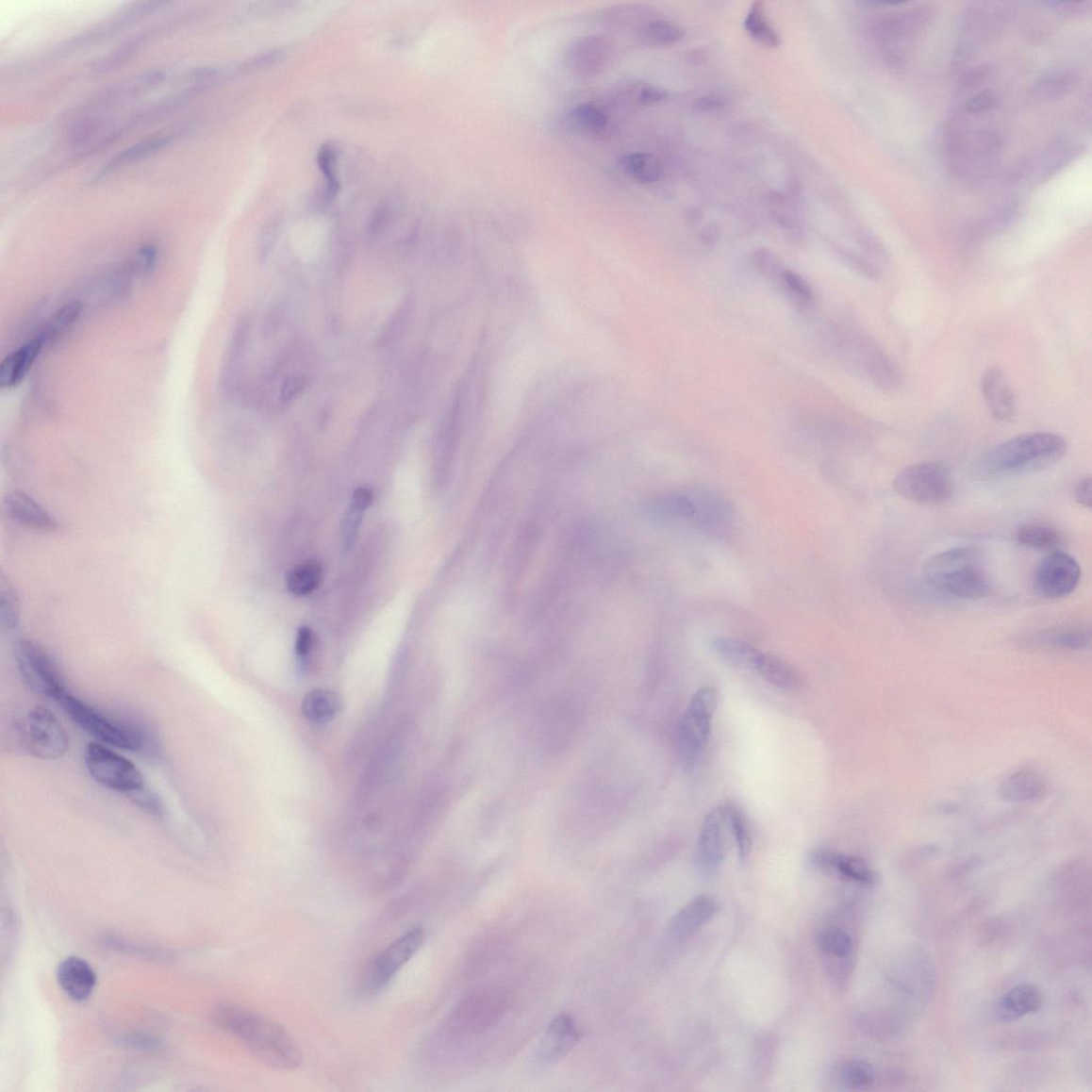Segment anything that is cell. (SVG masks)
Returning a JSON list of instances; mask_svg holds the SVG:
<instances>
[{
	"label": "cell",
	"mask_w": 1092,
	"mask_h": 1092,
	"mask_svg": "<svg viewBox=\"0 0 1092 1092\" xmlns=\"http://www.w3.org/2000/svg\"><path fill=\"white\" fill-rule=\"evenodd\" d=\"M215 1024L238 1038L258 1061L276 1071H293L303 1064L298 1043L278 1022L240 1006L223 1004L213 1013Z\"/></svg>",
	"instance_id": "obj_1"
},
{
	"label": "cell",
	"mask_w": 1092,
	"mask_h": 1092,
	"mask_svg": "<svg viewBox=\"0 0 1092 1092\" xmlns=\"http://www.w3.org/2000/svg\"><path fill=\"white\" fill-rule=\"evenodd\" d=\"M1067 453L1061 436L1032 432L993 447L983 457V467L992 475L1028 476L1056 466Z\"/></svg>",
	"instance_id": "obj_2"
},
{
	"label": "cell",
	"mask_w": 1092,
	"mask_h": 1092,
	"mask_svg": "<svg viewBox=\"0 0 1092 1092\" xmlns=\"http://www.w3.org/2000/svg\"><path fill=\"white\" fill-rule=\"evenodd\" d=\"M924 576L935 589L960 599L985 598L992 589L984 554L974 546L935 554L927 560Z\"/></svg>",
	"instance_id": "obj_3"
},
{
	"label": "cell",
	"mask_w": 1092,
	"mask_h": 1092,
	"mask_svg": "<svg viewBox=\"0 0 1092 1092\" xmlns=\"http://www.w3.org/2000/svg\"><path fill=\"white\" fill-rule=\"evenodd\" d=\"M835 352L854 370L884 389L898 388L900 373L876 341L850 322L835 323L829 329Z\"/></svg>",
	"instance_id": "obj_4"
},
{
	"label": "cell",
	"mask_w": 1092,
	"mask_h": 1092,
	"mask_svg": "<svg viewBox=\"0 0 1092 1092\" xmlns=\"http://www.w3.org/2000/svg\"><path fill=\"white\" fill-rule=\"evenodd\" d=\"M651 518L671 523H691L704 529H721L732 520L730 505L719 494L706 490L668 493L651 501Z\"/></svg>",
	"instance_id": "obj_5"
},
{
	"label": "cell",
	"mask_w": 1092,
	"mask_h": 1092,
	"mask_svg": "<svg viewBox=\"0 0 1092 1092\" xmlns=\"http://www.w3.org/2000/svg\"><path fill=\"white\" fill-rule=\"evenodd\" d=\"M59 704L78 727L105 744L135 753H152L155 748L151 733L141 724L113 720L70 692Z\"/></svg>",
	"instance_id": "obj_6"
},
{
	"label": "cell",
	"mask_w": 1092,
	"mask_h": 1092,
	"mask_svg": "<svg viewBox=\"0 0 1092 1092\" xmlns=\"http://www.w3.org/2000/svg\"><path fill=\"white\" fill-rule=\"evenodd\" d=\"M427 929L415 926L399 935L368 961L360 976L361 989L378 994L389 987L402 969L422 950L427 940Z\"/></svg>",
	"instance_id": "obj_7"
},
{
	"label": "cell",
	"mask_w": 1092,
	"mask_h": 1092,
	"mask_svg": "<svg viewBox=\"0 0 1092 1092\" xmlns=\"http://www.w3.org/2000/svg\"><path fill=\"white\" fill-rule=\"evenodd\" d=\"M719 705V691L713 687L700 688L690 700L679 725L678 741L684 765L695 766L710 740L712 720Z\"/></svg>",
	"instance_id": "obj_8"
},
{
	"label": "cell",
	"mask_w": 1092,
	"mask_h": 1092,
	"mask_svg": "<svg viewBox=\"0 0 1092 1092\" xmlns=\"http://www.w3.org/2000/svg\"><path fill=\"white\" fill-rule=\"evenodd\" d=\"M508 999L500 990H480L464 998L448 1016L445 1030L453 1037L484 1033L506 1013Z\"/></svg>",
	"instance_id": "obj_9"
},
{
	"label": "cell",
	"mask_w": 1092,
	"mask_h": 1092,
	"mask_svg": "<svg viewBox=\"0 0 1092 1092\" xmlns=\"http://www.w3.org/2000/svg\"><path fill=\"white\" fill-rule=\"evenodd\" d=\"M894 490L912 503L935 505L948 502L953 493L950 469L941 462H920L904 468L893 483Z\"/></svg>",
	"instance_id": "obj_10"
},
{
	"label": "cell",
	"mask_w": 1092,
	"mask_h": 1092,
	"mask_svg": "<svg viewBox=\"0 0 1092 1092\" xmlns=\"http://www.w3.org/2000/svg\"><path fill=\"white\" fill-rule=\"evenodd\" d=\"M14 654L22 679L32 692L58 703L69 694L58 665L37 642L21 639Z\"/></svg>",
	"instance_id": "obj_11"
},
{
	"label": "cell",
	"mask_w": 1092,
	"mask_h": 1092,
	"mask_svg": "<svg viewBox=\"0 0 1092 1092\" xmlns=\"http://www.w3.org/2000/svg\"><path fill=\"white\" fill-rule=\"evenodd\" d=\"M26 752L43 761H56L67 753L70 741L61 722L47 708L38 706L26 715L19 727Z\"/></svg>",
	"instance_id": "obj_12"
},
{
	"label": "cell",
	"mask_w": 1092,
	"mask_h": 1092,
	"mask_svg": "<svg viewBox=\"0 0 1092 1092\" xmlns=\"http://www.w3.org/2000/svg\"><path fill=\"white\" fill-rule=\"evenodd\" d=\"M85 760L90 776L105 787L127 795L144 787L141 770L124 756L104 745L89 744Z\"/></svg>",
	"instance_id": "obj_13"
},
{
	"label": "cell",
	"mask_w": 1092,
	"mask_h": 1092,
	"mask_svg": "<svg viewBox=\"0 0 1092 1092\" xmlns=\"http://www.w3.org/2000/svg\"><path fill=\"white\" fill-rule=\"evenodd\" d=\"M1082 571L1079 562L1063 551L1051 552L1034 573V588L1040 597L1063 599L1078 588Z\"/></svg>",
	"instance_id": "obj_14"
},
{
	"label": "cell",
	"mask_w": 1092,
	"mask_h": 1092,
	"mask_svg": "<svg viewBox=\"0 0 1092 1092\" xmlns=\"http://www.w3.org/2000/svg\"><path fill=\"white\" fill-rule=\"evenodd\" d=\"M730 805V803L721 804L712 810L701 830L698 862L701 869L706 874H714L719 870L727 851L729 838H733Z\"/></svg>",
	"instance_id": "obj_15"
},
{
	"label": "cell",
	"mask_w": 1092,
	"mask_h": 1092,
	"mask_svg": "<svg viewBox=\"0 0 1092 1092\" xmlns=\"http://www.w3.org/2000/svg\"><path fill=\"white\" fill-rule=\"evenodd\" d=\"M609 40L589 36L574 41L569 46L565 60L567 68L576 77L589 78L606 67L611 56Z\"/></svg>",
	"instance_id": "obj_16"
},
{
	"label": "cell",
	"mask_w": 1092,
	"mask_h": 1092,
	"mask_svg": "<svg viewBox=\"0 0 1092 1092\" xmlns=\"http://www.w3.org/2000/svg\"><path fill=\"white\" fill-rule=\"evenodd\" d=\"M981 389L992 417L1001 422L1013 420L1017 412L1014 389L1003 371L990 368L984 372Z\"/></svg>",
	"instance_id": "obj_17"
},
{
	"label": "cell",
	"mask_w": 1092,
	"mask_h": 1092,
	"mask_svg": "<svg viewBox=\"0 0 1092 1092\" xmlns=\"http://www.w3.org/2000/svg\"><path fill=\"white\" fill-rule=\"evenodd\" d=\"M4 508L8 516L23 526L42 532H53L59 527L51 513L25 493H7Z\"/></svg>",
	"instance_id": "obj_18"
},
{
	"label": "cell",
	"mask_w": 1092,
	"mask_h": 1092,
	"mask_svg": "<svg viewBox=\"0 0 1092 1092\" xmlns=\"http://www.w3.org/2000/svg\"><path fill=\"white\" fill-rule=\"evenodd\" d=\"M57 981L72 1000L81 1001L91 996L95 989L97 976L91 966L79 957H68L57 968Z\"/></svg>",
	"instance_id": "obj_19"
},
{
	"label": "cell",
	"mask_w": 1092,
	"mask_h": 1092,
	"mask_svg": "<svg viewBox=\"0 0 1092 1092\" xmlns=\"http://www.w3.org/2000/svg\"><path fill=\"white\" fill-rule=\"evenodd\" d=\"M719 911L720 902L713 896H697L673 918L668 932L676 940L689 938L708 920L712 919Z\"/></svg>",
	"instance_id": "obj_20"
},
{
	"label": "cell",
	"mask_w": 1092,
	"mask_h": 1092,
	"mask_svg": "<svg viewBox=\"0 0 1092 1092\" xmlns=\"http://www.w3.org/2000/svg\"><path fill=\"white\" fill-rule=\"evenodd\" d=\"M810 861L815 868L822 870H834L839 875L861 885H871L874 882V873L868 864L852 855L839 854L836 852L820 849L814 851Z\"/></svg>",
	"instance_id": "obj_21"
},
{
	"label": "cell",
	"mask_w": 1092,
	"mask_h": 1092,
	"mask_svg": "<svg viewBox=\"0 0 1092 1092\" xmlns=\"http://www.w3.org/2000/svg\"><path fill=\"white\" fill-rule=\"evenodd\" d=\"M44 344L36 338L8 355L0 364V388L14 389L27 376Z\"/></svg>",
	"instance_id": "obj_22"
},
{
	"label": "cell",
	"mask_w": 1092,
	"mask_h": 1092,
	"mask_svg": "<svg viewBox=\"0 0 1092 1092\" xmlns=\"http://www.w3.org/2000/svg\"><path fill=\"white\" fill-rule=\"evenodd\" d=\"M1041 1005L1039 990L1034 984H1020L1000 999L996 1006V1018L1000 1022H1013L1038 1012Z\"/></svg>",
	"instance_id": "obj_23"
},
{
	"label": "cell",
	"mask_w": 1092,
	"mask_h": 1092,
	"mask_svg": "<svg viewBox=\"0 0 1092 1092\" xmlns=\"http://www.w3.org/2000/svg\"><path fill=\"white\" fill-rule=\"evenodd\" d=\"M575 1018L569 1014H561L553 1018L546 1031L542 1052L548 1061H555L566 1056L581 1040Z\"/></svg>",
	"instance_id": "obj_24"
},
{
	"label": "cell",
	"mask_w": 1092,
	"mask_h": 1092,
	"mask_svg": "<svg viewBox=\"0 0 1092 1092\" xmlns=\"http://www.w3.org/2000/svg\"><path fill=\"white\" fill-rule=\"evenodd\" d=\"M1045 781L1033 769H1018L1001 782L1000 793L1007 802L1026 803L1039 800L1045 793Z\"/></svg>",
	"instance_id": "obj_25"
},
{
	"label": "cell",
	"mask_w": 1092,
	"mask_h": 1092,
	"mask_svg": "<svg viewBox=\"0 0 1092 1092\" xmlns=\"http://www.w3.org/2000/svg\"><path fill=\"white\" fill-rule=\"evenodd\" d=\"M753 670L759 673L770 686L782 690H798L803 686L802 676L792 666L781 658L757 652Z\"/></svg>",
	"instance_id": "obj_26"
},
{
	"label": "cell",
	"mask_w": 1092,
	"mask_h": 1092,
	"mask_svg": "<svg viewBox=\"0 0 1092 1092\" xmlns=\"http://www.w3.org/2000/svg\"><path fill=\"white\" fill-rule=\"evenodd\" d=\"M173 140V135H155L129 146V148L118 153L115 157L108 161V164L97 173L96 178L103 179L117 173V171L121 169L151 157V155L166 148Z\"/></svg>",
	"instance_id": "obj_27"
},
{
	"label": "cell",
	"mask_w": 1092,
	"mask_h": 1092,
	"mask_svg": "<svg viewBox=\"0 0 1092 1092\" xmlns=\"http://www.w3.org/2000/svg\"><path fill=\"white\" fill-rule=\"evenodd\" d=\"M1033 641L1039 647L1059 650L1080 651L1089 647L1090 631L1080 626H1058L1039 632Z\"/></svg>",
	"instance_id": "obj_28"
},
{
	"label": "cell",
	"mask_w": 1092,
	"mask_h": 1092,
	"mask_svg": "<svg viewBox=\"0 0 1092 1092\" xmlns=\"http://www.w3.org/2000/svg\"><path fill=\"white\" fill-rule=\"evenodd\" d=\"M776 285L798 312L811 311L815 305V293L802 275L786 267Z\"/></svg>",
	"instance_id": "obj_29"
},
{
	"label": "cell",
	"mask_w": 1092,
	"mask_h": 1092,
	"mask_svg": "<svg viewBox=\"0 0 1092 1092\" xmlns=\"http://www.w3.org/2000/svg\"><path fill=\"white\" fill-rule=\"evenodd\" d=\"M623 173L641 184H654L662 178L664 167L654 154L631 153L619 159Z\"/></svg>",
	"instance_id": "obj_30"
},
{
	"label": "cell",
	"mask_w": 1092,
	"mask_h": 1092,
	"mask_svg": "<svg viewBox=\"0 0 1092 1092\" xmlns=\"http://www.w3.org/2000/svg\"><path fill=\"white\" fill-rule=\"evenodd\" d=\"M340 697L331 690L316 689L305 697L303 713L308 721L325 723L336 719L341 710Z\"/></svg>",
	"instance_id": "obj_31"
},
{
	"label": "cell",
	"mask_w": 1092,
	"mask_h": 1092,
	"mask_svg": "<svg viewBox=\"0 0 1092 1092\" xmlns=\"http://www.w3.org/2000/svg\"><path fill=\"white\" fill-rule=\"evenodd\" d=\"M83 309L84 306L77 301L59 308L46 323L42 331L39 333L38 337L42 340L44 347L56 343L65 333L74 327L81 313H83Z\"/></svg>",
	"instance_id": "obj_32"
},
{
	"label": "cell",
	"mask_w": 1092,
	"mask_h": 1092,
	"mask_svg": "<svg viewBox=\"0 0 1092 1092\" xmlns=\"http://www.w3.org/2000/svg\"><path fill=\"white\" fill-rule=\"evenodd\" d=\"M323 570L320 562L307 560L292 570L287 577L289 591L295 597H306L321 586Z\"/></svg>",
	"instance_id": "obj_33"
},
{
	"label": "cell",
	"mask_w": 1092,
	"mask_h": 1092,
	"mask_svg": "<svg viewBox=\"0 0 1092 1092\" xmlns=\"http://www.w3.org/2000/svg\"><path fill=\"white\" fill-rule=\"evenodd\" d=\"M339 157V146L332 142L323 144L317 155L318 167L324 176V187L322 194V202L324 206H328L336 200L340 190V184L337 178Z\"/></svg>",
	"instance_id": "obj_34"
},
{
	"label": "cell",
	"mask_w": 1092,
	"mask_h": 1092,
	"mask_svg": "<svg viewBox=\"0 0 1092 1092\" xmlns=\"http://www.w3.org/2000/svg\"><path fill=\"white\" fill-rule=\"evenodd\" d=\"M745 28L750 37L765 47L776 48L781 44L777 31L772 27L766 15L764 5L760 2L753 3L750 8L745 19Z\"/></svg>",
	"instance_id": "obj_35"
},
{
	"label": "cell",
	"mask_w": 1092,
	"mask_h": 1092,
	"mask_svg": "<svg viewBox=\"0 0 1092 1092\" xmlns=\"http://www.w3.org/2000/svg\"><path fill=\"white\" fill-rule=\"evenodd\" d=\"M1017 539L1029 548L1041 551H1058V546L1062 544V536L1057 529L1043 523H1031L1018 528Z\"/></svg>",
	"instance_id": "obj_36"
},
{
	"label": "cell",
	"mask_w": 1092,
	"mask_h": 1092,
	"mask_svg": "<svg viewBox=\"0 0 1092 1092\" xmlns=\"http://www.w3.org/2000/svg\"><path fill=\"white\" fill-rule=\"evenodd\" d=\"M713 650L723 662L738 668L753 670L757 652L748 643L729 637L717 638L713 641Z\"/></svg>",
	"instance_id": "obj_37"
},
{
	"label": "cell",
	"mask_w": 1092,
	"mask_h": 1092,
	"mask_svg": "<svg viewBox=\"0 0 1092 1092\" xmlns=\"http://www.w3.org/2000/svg\"><path fill=\"white\" fill-rule=\"evenodd\" d=\"M569 121L574 128L585 134H600L608 124L605 113L592 104L576 106L570 111Z\"/></svg>",
	"instance_id": "obj_38"
},
{
	"label": "cell",
	"mask_w": 1092,
	"mask_h": 1092,
	"mask_svg": "<svg viewBox=\"0 0 1092 1092\" xmlns=\"http://www.w3.org/2000/svg\"><path fill=\"white\" fill-rule=\"evenodd\" d=\"M683 36L684 31L679 25L666 20L650 22L640 31L642 42L654 47L672 45Z\"/></svg>",
	"instance_id": "obj_39"
},
{
	"label": "cell",
	"mask_w": 1092,
	"mask_h": 1092,
	"mask_svg": "<svg viewBox=\"0 0 1092 1092\" xmlns=\"http://www.w3.org/2000/svg\"><path fill=\"white\" fill-rule=\"evenodd\" d=\"M21 620V603L10 582L5 575L0 580V621L5 630L12 631Z\"/></svg>",
	"instance_id": "obj_40"
},
{
	"label": "cell",
	"mask_w": 1092,
	"mask_h": 1092,
	"mask_svg": "<svg viewBox=\"0 0 1092 1092\" xmlns=\"http://www.w3.org/2000/svg\"><path fill=\"white\" fill-rule=\"evenodd\" d=\"M819 943L822 951L838 958L849 957L852 951L851 935L841 928H826L820 933Z\"/></svg>",
	"instance_id": "obj_41"
},
{
	"label": "cell",
	"mask_w": 1092,
	"mask_h": 1092,
	"mask_svg": "<svg viewBox=\"0 0 1092 1092\" xmlns=\"http://www.w3.org/2000/svg\"><path fill=\"white\" fill-rule=\"evenodd\" d=\"M839 1074L846 1085L852 1088L869 1087L875 1080L874 1067L860 1059H852L843 1064Z\"/></svg>",
	"instance_id": "obj_42"
},
{
	"label": "cell",
	"mask_w": 1092,
	"mask_h": 1092,
	"mask_svg": "<svg viewBox=\"0 0 1092 1092\" xmlns=\"http://www.w3.org/2000/svg\"><path fill=\"white\" fill-rule=\"evenodd\" d=\"M730 819L732 835L737 845L739 859L745 862L753 849V836L743 812L735 805H730Z\"/></svg>",
	"instance_id": "obj_43"
},
{
	"label": "cell",
	"mask_w": 1092,
	"mask_h": 1092,
	"mask_svg": "<svg viewBox=\"0 0 1092 1092\" xmlns=\"http://www.w3.org/2000/svg\"><path fill=\"white\" fill-rule=\"evenodd\" d=\"M752 262L763 278L776 284L786 266L775 252L761 248L753 252Z\"/></svg>",
	"instance_id": "obj_44"
},
{
	"label": "cell",
	"mask_w": 1092,
	"mask_h": 1092,
	"mask_svg": "<svg viewBox=\"0 0 1092 1092\" xmlns=\"http://www.w3.org/2000/svg\"><path fill=\"white\" fill-rule=\"evenodd\" d=\"M159 259V250L155 244H146L137 251L132 262L128 264L133 274L148 276L157 269Z\"/></svg>",
	"instance_id": "obj_45"
},
{
	"label": "cell",
	"mask_w": 1092,
	"mask_h": 1092,
	"mask_svg": "<svg viewBox=\"0 0 1092 1092\" xmlns=\"http://www.w3.org/2000/svg\"><path fill=\"white\" fill-rule=\"evenodd\" d=\"M363 513L364 511L357 509L353 506V505H350L349 509L345 513L343 523H341V534H343V541L346 549L352 548L356 539Z\"/></svg>",
	"instance_id": "obj_46"
},
{
	"label": "cell",
	"mask_w": 1092,
	"mask_h": 1092,
	"mask_svg": "<svg viewBox=\"0 0 1092 1092\" xmlns=\"http://www.w3.org/2000/svg\"><path fill=\"white\" fill-rule=\"evenodd\" d=\"M318 638L316 634L307 626H303L298 631L296 639V654L301 659V662L306 663L308 658L314 654L317 649Z\"/></svg>",
	"instance_id": "obj_47"
},
{
	"label": "cell",
	"mask_w": 1092,
	"mask_h": 1092,
	"mask_svg": "<svg viewBox=\"0 0 1092 1092\" xmlns=\"http://www.w3.org/2000/svg\"><path fill=\"white\" fill-rule=\"evenodd\" d=\"M129 796L132 797L136 804L140 805L141 808L146 812L155 815V817L161 818L162 814H164V806H162L159 798L155 796L150 790L144 789L143 787Z\"/></svg>",
	"instance_id": "obj_48"
},
{
	"label": "cell",
	"mask_w": 1092,
	"mask_h": 1092,
	"mask_svg": "<svg viewBox=\"0 0 1092 1092\" xmlns=\"http://www.w3.org/2000/svg\"><path fill=\"white\" fill-rule=\"evenodd\" d=\"M284 57H285V50H281V48H276V50L265 52L263 54H260V55L255 57V58L248 60L246 63H244L242 70H244V71H256V70H260V69H266L268 67H272V65L275 64L276 62L281 61L284 58Z\"/></svg>",
	"instance_id": "obj_49"
},
{
	"label": "cell",
	"mask_w": 1092,
	"mask_h": 1092,
	"mask_svg": "<svg viewBox=\"0 0 1092 1092\" xmlns=\"http://www.w3.org/2000/svg\"><path fill=\"white\" fill-rule=\"evenodd\" d=\"M997 104V96L991 90H984L981 93L976 94L971 100L968 102L967 110L971 113H978L987 111L994 108Z\"/></svg>",
	"instance_id": "obj_50"
},
{
	"label": "cell",
	"mask_w": 1092,
	"mask_h": 1092,
	"mask_svg": "<svg viewBox=\"0 0 1092 1092\" xmlns=\"http://www.w3.org/2000/svg\"><path fill=\"white\" fill-rule=\"evenodd\" d=\"M668 94L655 87H642L636 91L635 99L641 105H652L665 101Z\"/></svg>",
	"instance_id": "obj_51"
},
{
	"label": "cell",
	"mask_w": 1092,
	"mask_h": 1092,
	"mask_svg": "<svg viewBox=\"0 0 1092 1092\" xmlns=\"http://www.w3.org/2000/svg\"><path fill=\"white\" fill-rule=\"evenodd\" d=\"M1092 480L1090 476L1080 480L1074 488V497L1082 506L1091 508Z\"/></svg>",
	"instance_id": "obj_52"
},
{
	"label": "cell",
	"mask_w": 1092,
	"mask_h": 1092,
	"mask_svg": "<svg viewBox=\"0 0 1092 1092\" xmlns=\"http://www.w3.org/2000/svg\"><path fill=\"white\" fill-rule=\"evenodd\" d=\"M725 105H727V102H725L722 97L711 94L701 97V99L695 102V110L697 112L719 111L722 110Z\"/></svg>",
	"instance_id": "obj_53"
},
{
	"label": "cell",
	"mask_w": 1092,
	"mask_h": 1092,
	"mask_svg": "<svg viewBox=\"0 0 1092 1092\" xmlns=\"http://www.w3.org/2000/svg\"><path fill=\"white\" fill-rule=\"evenodd\" d=\"M373 497V491L370 487H358L354 491L352 505L365 512L372 506Z\"/></svg>",
	"instance_id": "obj_54"
},
{
	"label": "cell",
	"mask_w": 1092,
	"mask_h": 1092,
	"mask_svg": "<svg viewBox=\"0 0 1092 1092\" xmlns=\"http://www.w3.org/2000/svg\"><path fill=\"white\" fill-rule=\"evenodd\" d=\"M305 381L306 380L304 378L298 377H293L288 381H285L284 387L282 389V397L285 399V401H288V399L296 396L300 390L304 389Z\"/></svg>",
	"instance_id": "obj_55"
},
{
	"label": "cell",
	"mask_w": 1092,
	"mask_h": 1092,
	"mask_svg": "<svg viewBox=\"0 0 1092 1092\" xmlns=\"http://www.w3.org/2000/svg\"><path fill=\"white\" fill-rule=\"evenodd\" d=\"M275 235H276V225H274V224L269 225L268 229L266 231H264V233L262 235V239H260V243H259V246H260L259 255L260 256H265L266 254H268V251L272 249V247L273 246L274 240H275Z\"/></svg>",
	"instance_id": "obj_56"
}]
</instances>
